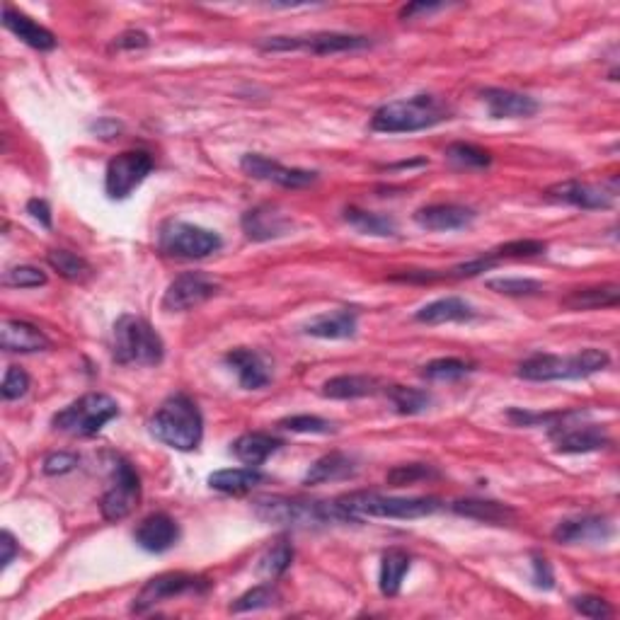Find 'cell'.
I'll list each match as a JSON object with an SVG mask.
<instances>
[{
    "label": "cell",
    "instance_id": "1",
    "mask_svg": "<svg viewBox=\"0 0 620 620\" xmlns=\"http://www.w3.org/2000/svg\"><path fill=\"white\" fill-rule=\"evenodd\" d=\"M148 432L155 441L170 446L175 451H194L202 444L204 419L197 403L187 395H170L155 410L148 422Z\"/></svg>",
    "mask_w": 620,
    "mask_h": 620
},
{
    "label": "cell",
    "instance_id": "2",
    "mask_svg": "<svg viewBox=\"0 0 620 620\" xmlns=\"http://www.w3.org/2000/svg\"><path fill=\"white\" fill-rule=\"evenodd\" d=\"M451 119V109L434 95H415L393 100L373 112L371 129L378 134H415Z\"/></svg>",
    "mask_w": 620,
    "mask_h": 620
},
{
    "label": "cell",
    "instance_id": "3",
    "mask_svg": "<svg viewBox=\"0 0 620 620\" xmlns=\"http://www.w3.org/2000/svg\"><path fill=\"white\" fill-rule=\"evenodd\" d=\"M344 521H359L366 516L373 519H422L441 509L436 497H386L378 492H352L332 502Z\"/></svg>",
    "mask_w": 620,
    "mask_h": 620
},
{
    "label": "cell",
    "instance_id": "4",
    "mask_svg": "<svg viewBox=\"0 0 620 620\" xmlns=\"http://www.w3.org/2000/svg\"><path fill=\"white\" fill-rule=\"evenodd\" d=\"M611 364V357L604 349H582L570 357L558 354H533L519 364V376L526 381L550 383V381H574V378L591 376V373L604 371Z\"/></svg>",
    "mask_w": 620,
    "mask_h": 620
},
{
    "label": "cell",
    "instance_id": "5",
    "mask_svg": "<svg viewBox=\"0 0 620 620\" xmlns=\"http://www.w3.org/2000/svg\"><path fill=\"white\" fill-rule=\"evenodd\" d=\"M112 357L122 366H155L165 357V344L139 315H122L112 330Z\"/></svg>",
    "mask_w": 620,
    "mask_h": 620
},
{
    "label": "cell",
    "instance_id": "6",
    "mask_svg": "<svg viewBox=\"0 0 620 620\" xmlns=\"http://www.w3.org/2000/svg\"><path fill=\"white\" fill-rule=\"evenodd\" d=\"M252 512L264 524L274 526H325L330 521H344L335 504L306 502V499H291L281 495H267L255 499Z\"/></svg>",
    "mask_w": 620,
    "mask_h": 620
},
{
    "label": "cell",
    "instance_id": "7",
    "mask_svg": "<svg viewBox=\"0 0 620 620\" xmlns=\"http://www.w3.org/2000/svg\"><path fill=\"white\" fill-rule=\"evenodd\" d=\"M119 415L117 400H112L105 393H88L78 398L76 403L63 407L54 415V429L71 436H95Z\"/></svg>",
    "mask_w": 620,
    "mask_h": 620
},
{
    "label": "cell",
    "instance_id": "8",
    "mask_svg": "<svg viewBox=\"0 0 620 620\" xmlns=\"http://www.w3.org/2000/svg\"><path fill=\"white\" fill-rule=\"evenodd\" d=\"M221 235L209 228L194 226L185 221H165L158 231V248L177 260H202L221 250Z\"/></svg>",
    "mask_w": 620,
    "mask_h": 620
},
{
    "label": "cell",
    "instance_id": "9",
    "mask_svg": "<svg viewBox=\"0 0 620 620\" xmlns=\"http://www.w3.org/2000/svg\"><path fill=\"white\" fill-rule=\"evenodd\" d=\"M141 497V478L134 465L124 458H117L112 468V482L102 495L100 509L107 521H122L139 507Z\"/></svg>",
    "mask_w": 620,
    "mask_h": 620
},
{
    "label": "cell",
    "instance_id": "10",
    "mask_svg": "<svg viewBox=\"0 0 620 620\" xmlns=\"http://www.w3.org/2000/svg\"><path fill=\"white\" fill-rule=\"evenodd\" d=\"M369 39L357 34L340 32H315L303 37H269L260 44L262 51H313L318 56L340 54V51H357L369 47Z\"/></svg>",
    "mask_w": 620,
    "mask_h": 620
},
{
    "label": "cell",
    "instance_id": "11",
    "mask_svg": "<svg viewBox=\"0 0 620 620\" xmlns=\"http://www.w3.org/2000/svg\"><path fill=\"white\" fill-rule=\"evenodd\" d=\"M153 158L146 151H124L109 160L105 172V189L109 199H126L151 175Z\"/></svg>",
    "mask_w": 620,
    "mask_h": 620
},
{
    "label": "cell",
    "instance_id": "12",
    "mask_svg": "<svg viewBox=\"0 0 620 620\" xmlns=\"http://www.w3.org/2000/svg\"><path fill=\"white\" fill-rule=\"evenodd\" d=\"M570 412H560V417L550 424V439L560 453H589L608 446V434L599 424H572Z\"/></svg>",
    "mask_w": 620,
    "mask_h": 620
},
{
    "label": "cell",
    "instance_id": "13",
    "mask_svg": "<svg viewBox=\"0 0 620 620\" xmlns=\"http://www.w3.org/2000/svg\"><path fill=\"white\" fill-rule=\"evenodd\" d=\"M199 589H206V582L202 577H197V574L163 572L143 584L139 596L134 599L131 611L146 613V611H151L153 606L163 604V601L175 599V596H182V594H187V591H199Z\"/></svg>",
    "mask_w": 620,
    "mask_h": 620
},
{
    "label": "cell",
    "instance_id": "14",
    "mask_svg": "<svg viewBox=\"0 0 620 620\" xmlns=\"http://www.w3.org/2000/svg\"><path fill=\"white\" fill-rule=\"evenodd\" d=\"M218 294V284L209 274L204 272H187L180 274L172 284L168 286L163 296V310L168 313H185L202 303L209 301Z\"/></svg>",
    "mask_w": 620,
    "mask_h": 620
},
{
    "label": "cell",
    "instance_id": "15",
    "mask_svg": "<svg viewBox=\"0 0 620 620\" xmlns=\"http://www.w3.org/2000/svg\"><path fill=\"white\" fill-rule=\"evenodd\" d=\"M240 168L248 177L262 182H274V185L286 187V189H301L313 185L318 180V172L313 170H301V168H286V165L277 163L272 158H264L260 153H248L240 160Z\"/></svg>",
    "mask_w": 620,
    "mask_h": 620
},
{
    "label": "cell",
    "instance_id": "16",
    "mask_svg": "<svg viewBox=\"0 0 620 620\" xmlns=\"http://www.w3.org/2000/svg\"><path fill=\"white\" fill-rule=\"evenodd\" d=\"M545 197L553 199V202L577 206V209H608L613 204V192H606L604 187L589 185V182L579 180H567L560 185H553L545 192Z\"/></svg>",
    "mask_w": 620,
    "mask_h": 620
},
{
    "label": "cell",
    "instance_id": "17",
    "mask_svg": "<svg viewBox=\"0 0 620 620\" xmlns=\"http://www.w3.org/2000/svg\"><path fill=\"white\" fill-rule=\"evenodd\" d=\"M134 541L139 543V548L146 550V553L160 555L180 541V526H177V521L168 514H151L136 526Z\"/></svg>",
    "mask_w": 620,
    "mask_h": 620
},
{
    "label": "cell",
    "instance_id": "18",
    "mask_svg": "<svg viewBox=\"0 0 620 620\" xmlns=\"http://www.w3.org/2000/svg\"><path fill=\"white\" fill-rule=\"evenodd\" d=\"M415 221L419 228L434 233H449V231H463V228L473 226L475 211L461 204H432L422 206L415 214Z\"/></svg>",
    "mask_w": 620,
    "mask_h": 620
},
{
    "label": "cell",
    "instance_id": "19",
    "mask_svg": "<svg viewBox=\"0 0 620 620\" xmlns=\"http://www.w3.org/2000/svg\"><path fill=\"white\" fill-rule=\"evenodd\" d=\"M482 100L492 119H526L538 112V102L531 95L514 93V90L487 88L482 90Z\"/></svg>",
    "mask_w": 620,
    "mask_h": 620
},
{
    "label": "cell",
    "instance_id": "20",
    "mask_svg": "<svg viewBox=\"0 0 620 620\" xmlns=\"http://www.w3.org/2000/svg\"><path fill=\"white\" fill-rule=\"evenodd\" d=\"M611 524L604 516H577V519H565L555 526L553 538L558 543H601L611 536Z\"/></svg>",
    "mask_w": 620,
    "mask_h": 620
},
{
    "label": "cell",
    "instance_id": "21",
    "mask_svg": "<svg viewBox=\"0 0 620 620\" xmlns=\"http://www.w3.org/2000/svg\"><path fill=\"white\" fill-rule=\"evenodd\" d=\"M291 221L284 214H279L272 204L255 206V209L245 211L243 216V231L255 243H264V240L281 238L289 233Z\"/></svg>",
    "mask_w": 620,
    "mask_h": 620
},
{
    "label": "cell",
    "instance_id": "22",
    "mask_svg": "<svg viewBox=\"0 0 620 620\" xmlns=\"http://www.w3.org/2000/svg\"><path fill=\"white\" fill-rule=\"evenodd\" d=\"M0 347L5 352H44L51 347V340L39 330L37 325L25 323V320H5L0 325Z\"/></svg>",
    "mask_w": 620,
    "mask_h": 620
},
{
    "label": "cell",
    "instance_id": "23",
    "mask_svg": "<svg viewBox=\"0 0 620 620\" xmlns=\"http://www.w3.org/2000/svg\"><path fill=\"white\" fill-rule=\"evenodd\" d=\"M3 25L5 30H10L15 34L20 42H25L27 47L37 49V51H51L56 49V37L51 34L47 27H42L39 22H34L32 17H27L20 10H15L13 5H5L3 10Z\"/></svg>",
    "mask_w": 620,
    "mask_h": 620
},
{
    "label": "cell",
    "instance_id": "24",
    "mask_svg": "<svg viewBox=\"0 0 620 620\" xmlns=\"http://www.w3.org/2000/svg\"><path fill=\"white\" fill-rule=\"evenodd\" d=\"M357 313L347 308L327 310L306 323V335L320 340H349L357 332Z\"/></svg>",
    "mask_w": 620,
    "mask_h": 620
},
{
    "label": "cell",
    "instance_id": "25",
    "mask_svg": "<svg viewBox=\"0 0 620 620\" xmlns=\"http://www.w3.org/2000/svg\"><path fill=\"white\" fill-rule=\"evenodd\" d=\"M226 364L235 371L240 386L245 390H260L269 383L267 364H264V359L257 352H252V349H231V352L226 354Z\"/></svg>",
    "mask_w": 620,
    "mask_h": 620
},
{
    "label": "cell",
    "instance_id": "26",
    "mask_svg": "<svg viewBox=\"0 0 620 620\" xmlns=\"http://www.w3.org/2000/svg\"><path fill=\"white\" fill-rule=\"evenodd\" d=\"M475 318V308L465 298L446 296L439 301L427 303L415 313L417 323L424 325H444V323H465Z\"/></svg>",
    "mask_w": 620,
    "mask_h": 620
},
{
    "label": "cell",
    "instance_id": "27",
    "mask_svg": "<svg viewBox=\"0 0 620 620\" xmlns=\"http://www.w3.org/2000/svg\"><path fill=\"white\" fill-rule=\"evenodd\" d=\"M281 446H284V441L277 439V436L264 432H248L233 441L231 451L240 463L250 465V468H260V465L267 461L272 453H277Z\"/></svg>",
    "mask_w": 620,
    "mask_h": 620
},
{
    "label": "cell",
    "instance_id": "28",
    "mask_svg": "<svg viewBox=\"0 0 620 620\" xmlns=\"http://www.w3.org/2000/svg\"><path fill=\"white\" fill-rule=\"evenodd\" d=\"M412 558L403 548H390L381 558V574H378V589L383 596L393 599L400 594L405 582V574L410 572Z\"/></svg>",
    "mask_w": 620,
    "mask_h": 620
},
{
    "label": "cell",
    "instance_id": "29",
    "mask_svg": "<svg viewBox=\"0 0 620 620\" xmlns=\"http://www.w3.org/2000/svg\"><path fill=\"white\" fill-rule=\"evenodd\" d=\"M381 390V383L373 376H361V373H344L325 381L323 395L332 400H357L366 395H376Z\"/></svg>",
    "mask_w": 620,
    "mask_h": 620
},
{
    "label": "cell",
    "instance_id": "30",
    "mask_svg": "<svg viewBox=\"0 0 620 620\" xmlns=\"http://www.w3.org/2000/svg\"><path fill=\"white\" fill-rule=\"evenodd\" d=\"M451 509L465 519L482 521V524H509L516 516L509 504L492 502V499H458L451 504Z\"/></svg>",
    "mask_w": 620,
    "mask_h": 620
},
{
    "label": "cell",
    "instance_id": "31",
    "mask_svg": "<svg viewBox=\"0 0 620 620\" xmlns=\"http://www.w3.org/2000/svg\"><path fill=\"white\" fill-rule=\"evenodd\" d=\"M357 473V463L354 458H349L347 453H327V456L318 458L310 470L306 473L303 482L306 485H320V482H335V480H347Z\"/></svg>",
    "mask_w": 620,
    "mask_h": 620
},
{
    "label": "cell",
    "instance_id": "32",
    "mask_svg": "<svg viewBox=\"0 0 620 620\" xmlns=\"http://www.w3.org/2000/svg\"><path fill=\"white\" fill-rule=\"evenodd\" d=\"M264 480V475L257 468H226L216 470L209 475V487L216 492H226V495H245V492L255 490Z\"/></svg>",
    "mask_w": 620,
    "mask_h": 620
},
{
    "label": "cell",
    "instance_id": "33",
    "mask_svg": "<svg viewBox=\"0 0 620 620\" xmlns=\"http://www.w3.org/2000/svg\"><path fill=\"white\" fill-rule=\"evenodd\" d=\"M620 301V289L616 284L589 286V289H574L562 298V306L567 310H599L616 308Z\"/></svg>",
    "mask_w": 620,
    "mask_h": 620
},
{
    "label": "cell",
    "instance_id": "34",
    "mask_svg": "<svg viewBox=\"0 0 620 620\" xmlns=\"http://www.w3.org/2000/svg\"><path fill=\"white\" fill-rule=\"evenodd\" d=\"M344 218H347L349 226H354L364 235H376V238H393V235H398V223L390 216L373 214V211L354 209L352 206V209L344 211Z\"/></svg>",
    "mask_w": 620,
    "mask_h": 620
},
{
    "label": "cell",
    "instance_id": "35",
    "mask_svg": "<svg viewBox=\"0 0 620 620\" xmlns=\"http://www.w3.org/2000/svg\"><path fill=\"white\" fill-rule=\"evenodd\" d=\"M386 395L400 415H422V412H427L434 403L432 395H429L427 390H419V388L388 386Z\"/></svg>",
    "mask_w": 620,
    "mask_h": 620
},
{
    "label": "cell",
    "instance_id": "36",
    "mask_svg": "<svg viewBox=\"0 0 620 620\" xmlns=\"http://www.w3.org/2000/svg\"><path fill=\"white\" fill-rule=\"evenodd\" d=\"M47 262L54 272H59L61 277L68 281H85L93 277V267H90V262L83 260V257L71 250H49Z\"/></svg>",
    "mask_w": 620,
    "mask_h": 620
},
{
    "label": "cell",
    "instance_id": "37",
    "mask_svg": "<svg viewBox=\"0 0 620 620\" xmlns=\"http://www.w3.org/2000/svg\"><path fill=\"white\" fill-rule=\"evenodd\" d=\"M291 562H294V545L286 541V538H279L260 558L257 572H260V577L264 579H279L281 574L289 570Z\"/></svg>",
    "mask_w": 620,
    "mask_h": 620
},
{
    "label": "cell",
    "instance_id": "38",
    "mask_svg": "<svg viewBox=\"0 0 620 620\" xmlns=\"http://www.w3.org/2000/svg\"><path fill=\"white\" fill-rule=\"evenodd\" d=\"M446 158L451 160L453 165L465 170H482V168H490L492 163V155L485 148L473 146V143H451L446 148Z\"/></svg>",
    "mask_w": 620,
    "mask_h": 620
},
{
    "label": "cell",
    "instance_id": "39",
    "mask_svg": "<svg viewBox=\"0 0 620 620\" xmlns=\"http://www.w3.org/2000/svg\"><path fill=\"white\" fill-rule=\"evenodd\" d=\"M470 371H473V364H470V361L446 357L429 361V364L424 366L422 376L429 378V381H458V378L468 376Z\"/></svg>",
    "mask_w": 620,
    "mask_h": 620
},
{
    "label": "cell",
    "instance_id": "40",
    "mask_svg": "<svg viewBox=\"0 0 620 620\" xmlns=\"http://www.w3.org/2000/svg\"><path fill=\"white\" fill-rule=\"evenodd\" d=\"M279 601V591L272 584H260V587L245 591L240 599H235L231 606L233 613H248V611H260V608H269Z\"/></svg>",
    "mask_w": 620,
    "mask_h": 620
},
{
    "label": "cell",
    "instance_id": "41",
    "mask_svg": "<svg viewBox=\"0 0 620 620\" xmlns=\"http://www.w3.org/2000/svg\"><path fill=\"white\" fill-rule=\"evenodd\" d=\"M436 478V470L432 465L424 463H407V465H395L393 470L386 475L388 485L393 487H405V485H415L419 480H429Z\"/></svg>",
    "mask_w": 620,
    "mask_h": 620
},
{
    "label": "cell",
    "instance_id": "42",
    "mask_svg": "<svg viewBox=\"0 0 620 620\" xmlns=\"http://www.w3.org/2000/svg\"><path fill=\"white\" fill-rule=\"evenodd\" d=\"M47 274L42 269L30 267V264H20V267H13L5 272L3 284L13 286V289H39V286L47 284Z\"/></svg>",
    "mask_w": 620,
    "mask_h": 620
},
{
    "label": "cell",
    "instance_id": "43",
    "mask_svg": "<svg viewBox=\"0 0 620 620\" xmlns=\"http://www.w3.org/2000/svg\"><path fill=\"white\" fill-rule=\"evenodd\" d=\"M487 289L497 291L504 296H538L543 291V284L536 279H490Z\"/></svg>",
    "mask_w": 620,
    "mask_h": 620
},
{
    "label": "cell",
    "instance_id": "44",
    "mask_svg": "<svg viewBox=\"0 0 620 620\" xmlns=\"http://www.w3.org/2000/svg\"><path fill=\"white\" fill-rule=\"evenodd\" d=\"M281 429H289L294 434H332L335 427L323 417H315V415H294V417H286L279 422Z\"/></svg>",
    "mask_w": 620,
    "mask_h": 620
},
{
    "label": "cell",
    "instance_id": "45",
    "mask_svg": "<svg viewBox=\"0 0 620 620\" xmlns=\"http://www.w3.org/2000/svg\"><path fill=\"white\" fill-rule=\"evenodd\" d=\"M548 245L543 240H512V243H504L499 245L490 252L492 257L499 262L502 257H536V255H545Z\"/></svg>",
    "mask_w": 620,
    "mask_h": 620
},
{
    "label": "cell",
    "instance_id": "46",
    "mask_svg": "<svg viewBox=\"0 0 620 620\" xmlns=\"http://www.w3.org/2000/svg\"><path fill=\"white\" fill-rule=\"evenodd\" d=\"M572 606L577 613H582V616L594 618V620H604L608 616H613L611 604H608L606 599H601V596H594V594L574 596Z\"/></svg>",
    "mask_w": 620,
    "mask_h": 620
},
{
    "label": "cell",
    "instance_id": "47",
    "mask_svg": "<svg viewBox=\"0 0 620 620\" xmlns=\"http://www.w3.org/2000/svg\"><path fill=\"white\" fill-rule=\"evenodd\" d=\"M30 383L32 381L25 369H20V366H10L3 376V388H0L3 400H17V398H22V395H27Z\"/></svg>",
    "mask_w": 620,
    "mask_h": 620
},
{
    "label": "cell",
    "instance_id": "48",
    "mask_svg": "<svg viewBox=\"0 0 620 620\" xmlns=\"http://www.w3.org/2000/svg\"><path fill=\"white\" fill-rule=\"evenodd\" d=\"M76 465H78L76 453L59 451V453H51V456L44 458V473L47 475H66V473H71Z\"/></svg>",
    "mask_w": 620,
    "mask_h": 620
},
{
    "label": "cell",
    "instance_id": "49",
    "mask_svg": "<svg viewBox=\"0 0 620 620\" xmlns=\"http://www.w3.org/2000/svg\"><path fill=\"white\" fill-rule=\"evenodd\" d=\"M533 582L538 589H553L555 587V574L550 562L545 558H533Z\"/></svg>",
    "mask_w": 620,
    "mask_h": 620
},
{
    "label": "cell",
    "instance_id": "50",
    "mask_svg": "<svg viewBox=\"0 0 620 620\" xmlns=\"http://www.w3.org/2000/svg\"><path fill=\"white\" fill-rule=\"evenodd\" d=\"M148 34L141 32V30H129L124 34H119L117 39H114V47L117 49H124V51H131V49H146L148 47Z\"/></svg>",
    "mask_w": 620,
    "mask_h": 620
},
{
    "label": "cell",
    "instance_id": "51",
    "mask_svg": "<svg viewBox=\"0 0 620 620\" xmlns=\"http://www.w3.org/2000/svg\"><path fill=\"white\" fill-rule=\"evenodd\" d=\"M27 211H30L34 221L42 223L44 228H51V209L44 199H30V202H27Z\"/></svg>",
    "mask_w": 620,
    "mask_h": 620
},
{
    "label": "cell",
    "instance_id": "52",
    "mask_svg": "<svg viewBox=\"0 0 620 620\" xmlns=\"http://www.w3.org/2000/svg\"><path fill=\"white\" fill-rule=\"evenodd\" d=\"M0 548H3V558H0V562H3V567H8L10 562H13L15 553H17V545H15L13 533H10V531L0 533Z\"/></svg>",
    "mask_w": 620,
    "mask_h": 620
},
{
    "label": "cell",
    "instance_id": "53",
    "mask_svg": "<svg viewBox=\"0 0 620 620\" xmlns=\"http://www.w3.org/2000/svg\"><path fill=\"white\" fill-rule=\"evenodd\" d=\"M119 129H122V126H119L117 122H112V119H102V122L93 124V131H97L102 139H112V136L119 134Z\"/></svg>",
    "mask_w": 620,
    "mask_h": 620
},
{
    "label": "cell",
    "instance_id": "54",
    "mask_svg": "<svg viewBox=\"0 0 620 620\" xmlns=\"http://www.w3.org/2000/svg\"><path fill=\"white\" fill-rule=\"evenodd\" d=\"M444 5H432V3H415V5H407V8H403V13H400V17H412L415 13H434V10H441Z\"/></svg>",
    "mask_w": 620,
    "mask_h": 620
}]
</instances>
